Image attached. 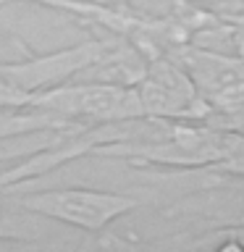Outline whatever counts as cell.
I'll return each mask as SVG.
<instances>
[{
  "label": "cell",
  "mask_w": 244,
  "mask_h": 252,
  "mask_svg": "<svg viewBox=\"0 0 244 252\" xmlns=\"http://www.w3.org/2000/svg\"><path fill=\"white\" fill-rule=\"evenodd\" d=\"M11 200L37 218H47L63 226L82 228L87 234L105 236L108 226L131 216L142 208L139 197L123 192H105L90 187H61V189H29L13 187L0 189Z\"/></svg>",
  "instance_id": "obj_1"
},
{
  "label": "cell",
  "mask_w": 244,
  "mask_h": 252,
  "mask_svg": "<svg viewBox=\"0 0 244 252\" xmlns=\"http://www.w3.org/2000/svg\"><path fill=\"white\" fill-rule=\"evenodd\" d=\"M137 94L147 118L165 121H202L210 105L200 97L194 82L171 55L147 61V68L137 84Z\"/></svg>",
  "instance_id": "obj_4"
},
{
  "label": "cell",
  "mask_w": 244,
  "mask_h": 252,
  "mask_svg": "<svg viewBox=\"0 0 244 252\" xmlns=\"http://www.w3.org/2000/svg\"><path fill=\"white\" fill-rule=\"evenodd\" d=\"M100 50V34L90 32L84 42L45 55H24L16 61H0V110L27 108L37 92L61 84L79 74Z\"/></svg>",
  "instance_id": "obj_3"
},
{
  "label": "cell",
  "mask_w": 244,
  "mask_h": 252,
  "mask_svg": "<svg viewBox=\"0 0 244 252\" xmlns=\"http://www.w3.org/2000/svg\"><path fill=\"white\" fill-rule=\"evenodd\" d=\"M74 126L76 124H68L66 118L39 110V108L0 110V139L21 137V134H37V131H61V129H74Z\"/></svg>",
  "instance_id": "obj_6"
},
{
  "label": "cell",
  "mask_w": 244,
  "mask_h": 252,
  "mask_svg": "<svg viewBox=\"0 0 244 252\" xmlns=\"http://www.w3.org/2000/svg\"><path fill=\"white\" fill-rule=\"evenodd\" d=\"M27 108L47 110L76 126L129 121V118L145 116L134 84L126 87L110 82H90V79H66L61 84L47 87L29 100Z\"/></svg>",
  "instance_id": "obj_2"
},
{
  "label": "cell",
  "mask_w": 244,
  "mask_h": 252,
  "mask_svg": "<svg viewBox=\"0 0 244 252\" xmlns=\"http://www.w3.org/2000/svg\"><path fill=\"white\" fill-rule=\"evenodd\" d=\"M24 55H31V47L21 37L0 29V61H16V58H24Z\"/></svg>",
  "instance_id": "obj_7"
},
{
  "label": "cell",
  "mask_w": 244,
  "mask_h": 252,
  "mask_svg": "<svg viewBox=\"0 0 244 252\" xmlns=\"http://www.w3.org/2000/svg\"><path fill=\"white\" fill-rule=\"evenodd\" d=\"M165 55L181 63L200 97L210 105V113H231L244 108V55L205 50L192 42L173 47Z\"/></svg>",
  "instance_id": "obj_5"
}]
</instances>
